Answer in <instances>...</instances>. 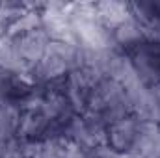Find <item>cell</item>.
<instances>
[{"instance_id": "obj_2", "label": "cell", "mask_w": 160, "mask_h": 158, "mask_svg": "<svg viewBox=\"0 0 160 158\" xmlns=\"http://www.w3.org/2000/svg\"><path fill=\"white\" fill-rule=\"evenodd\" d=\"M95 19L110 32H114L119 24L132 17L128 4L125 2H97L93 4Z\"/></svg>"}, {"instance_id": "obj_1", "label": "cell", "mask_w": 160, "mask_h": 158, "mask_svg": "<svg viewBox=\"0 0 160 158\" xmlns=\"http://www.w3.org/2000/svg\"><path fill=\"white\" fill-rule=\"evenodd\" d=\"M138 125H140V121L134 116L110 123L106 126V145L118 155L132 153L136 136H138Z\"/></svg>"}]
</instances>
